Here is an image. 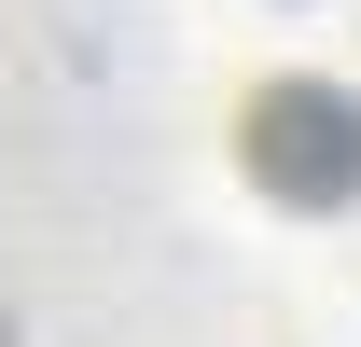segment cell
<instances>
[{
  "mask_svg": "<svg viewBox=\"0 0 361 347\" xmlns=\"http://www.w3.org/2000/svg\"><path fill=\"white\" fill-rule=\"evenodd\" d=\"M236 153H250V181H264L278 209H348V195H361V97L319 84V70H292V84L250 97Z\"/></svg>",
  "mask_w": 361,
  "mask_h": 347,
  "instance_id": "cell-1",
  "label": "cell"
}]
</instances>
